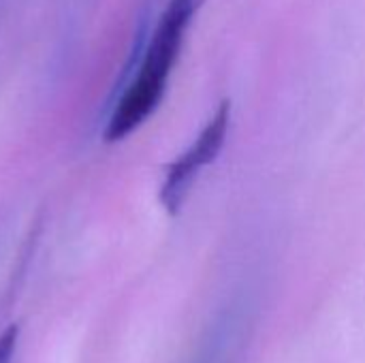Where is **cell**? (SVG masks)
<instances>
[{
  "label": "cell",
  "instance_id": "1",
  "mask_svg": "<svg viewBox=\"0 0 365 363\" xmlns=\"http://www.w3.org/2000/svg\"><path fill=\"white\" fill-rule=\"evenodd\" d=\"M201 4L203 0H167L148 39L137 73L107 120L105 139L109 143L122 141L141 128L163 103L188 28Z\"/></svg>",
  "mask_w": 365,
  "mask_h": 363
},
{
  "label": "cell",
  "instance_id": "2",
  "mask_svg": "<svg viewBox=\"0 0 365 363\" xmlns=\"http://www.w3.org/2000/svg\"><path fill=\"white\" fill-rule=\"evenodd\" d=\"M231 126V105L222 103L210 122L201 128L197 139L165 169L158 199L169 214H178L205 167H210L225 148Z\"/></svg>",
  "mask_w": 365,
  "mask_h": 363
},
{
  "label": "cell",
  "instance_id": "3",
  "mask_svg": "<svg viewBox=\"0 0 365 363\" xmlns=\"http://www.w3.org/2000/svg\"><path fill=\"white\" fill-rule=\"evenodd\" d=\"M17 347V327H9L0 334V363H13Z\"/></svg>",
  "mask_w": 365,
  "mask_h": 363
}]
</instances>
